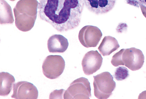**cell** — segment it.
Here are the masks:
<instances>
[{
    "label": "cell",
    "mask_w": 146,
    "mask_h": 99,
    "mask_svg": "<svg viewBox=\"0 0 146 99\" xmlns=\"http://www.w3.org/2000/svg\"><path fill=\"white\" fill-rule=\"evenodd\" d=\"M84 0H40L38 17L60 32L77 28L81 21Z\"/></svg>",
    "instance_id": "cell-1"
},
{
    "label": "cell",
    "mask_w": 146,
    "mask_h": 99,
    "mask_svg": "<svg viewBox=\"0 0 146 99\" xmlns=\"http://www.w3.org/2000/svg\"><path fill=\"white\" fill-rule=\"evenodd\" d=\"M37 0H20L13 9L16 27L22 31L27 32L34 26L37 17Z\"/></svg>",
    "instance_id": "cell-2"
},
{
    "label": "cell",
    "mask_w": 146,
    "mask_h": 99,
    "mask_svg": "<svg viewBox=\"0 0 146 99\" xmlns=\"http://www.w3.org/2000/svg\"><path fill=\"white\" fill-rule=\"evenodd\" d=\"M145 62V56L141 50L135 48L122 49L114 54L111 63L114 67L125 66L132 71L140 69Z\"/></svg>",
    "instance_id": "cell-3"
},
{
    "label": "cell",
    "mask_w": 146,
    "mask_h": 99,
    "mask_svg": "<svg viewBox=\"0 0 146 99\" xmlns=\"http://www.w3.org/2000/svg\"><path fill=\"white\" fill-rule=\"evenodd\" d=\"M94 95L98 99H107L113 94L116 87L113 77L109 72L106 71L94 76Z\"/></svg>",
    "instance_id": "cell-4"
},
{
    "label": "cell",
    "mask_w": 146,
    "mask_h": 99,
    "mask_svg": "<svg viewBox=\"0 0 146 99\" xmlns=\"http://www.w3.org/2000/svg\"><path fill=\"white\" fill-rule=\"evenodd\" d=\"M91 97L90 83L88 79L84 77L73 81L64 95V99H89Z\"/></svg>",
    "instance_id": "cell-5"
},
{
    "label": "cell",
    "mask_w": 146,
    "mask_h": 99,
    "mask_svg": "<svg viewBox=\"0 0 146 99\" xmlns=\"http://www.w3.org/2000/svg\"><path fill=\"white\" fill-rule=\"evenodd\" d=\"M65 62L63 58L58 55H50L46 58L42 66V72L46 78L55 79L63 73Z\"/></svg>",
    "instance_id": "cell-6"
},
{
    "label": "cell",
    "mask_w": 146,
    "mask_h": 99,
    "mask_svg": "<svg viewBox=\"0 0 146 99\" xmlns=\"http://www.w3.org/2000/svg\"><path fill=\"white\" fill-rule=\"evenodd\" d=\"M102 37V32L98 27L87 25L80 30L78 39L82 45L86 48L96 47Z\"/></svg>",
    "instance_id": "cell-7"
},
{
    "label": "cell",
    "mask_w": 146,
    "mask_h": 99,
    "mask_svg": "<svg viewBox=\"0 0 146 99\" xmlns=\"http://www.w3.org/2000/svg\"><path fill=\"white\" fill-rule=\"evenodd\" d=\"M103 60V58L98 51L91 50L87 52L82 62L84 74L89 76L96 72L101 68Z\"/></svg>",
    "instance_id": "cell-8"
},
{
    "label": "cell",
    "mask_w": 146,
    "mask_h": 99,
    "mask_svg": "<svg viewBox=\"0 0 146 99\" xmlns=\"http://www.w3.org/2000/svg\"><path fill=\"white\" fill-rule=\"evenodd\" d=\"M38 97L37 88L33 83L26 81H19L13 86L11 98L16 99H36Z\"/></svg>",
    "instance_id": "cell-9"
},
{
    "label": "cell",
    "mask_w": 146,
    "mask_h": 99,
    "mask_svg": "<svg viewBox=\"0 0 146 99\" xmlns=\"http://www.w3.org/2000/svg\"><path fill=\"white\" fill-rule=\"evenodd\" d=\"M87 9L93 13H107L113 9L116 0H84Z\"/></svg>",
    "instance_id": "cell-10"
},
{
    "label": "cell",
    "mask_w": 146,
    "mask_h": 99,
    "mask_svg": "<svg viewBox=\"0 0 146 99\" xmlns=\"http://www.w3.org/2000/svg\"><path fill=\"white\" fill-rule=\"evenodd\" d=\"M68 40L62 35L54 34L47 41V48L50 53H63L68 49Z\"/></svg>",
    "instance_id": "cell-11"
},
{
    "label": "cell",
    "mask_w": 146,
    "mask_h": 99,
    "mask_svg": "<svg viewBox=\"0 0 146 99\" xmlns=\"http://www.w3.org/2000/svg\"><path fill=\"white\" fill-rule=\"evenodd\" d=\"M119 48L118 41L111 36H106L98 48L103 56H108Z\"/></svg>",
    "instance_id": "cell-12"
},
{
    "label": "cell",
    "mask_w": 146,
    "mask_h": 99,
    "mask_svg": "<svg viewBox=\"0 0 146 99\" xmlns=\"http://www.w3.org/2000/svg\"><path fill=\"white\" fill-rule=\"evenodd\" d=\"M0 95L8 96L15 83L14 77L8 72H1L0 73Z\"/></svg>",
    "instance_id": "cell-13"
},
{
    "label": "cell",
    "mask_w": 146,
    "mask_h": 99,
    "mask_svg": "<svg viewBox=\"0 0 146 99\" xmlns=\"http://www.w3.org/2000/svg\"><path fill=\"white\" fill-rule=\"evenodd\" d=\"M0 23L1 24H12L14 22L11 6L5 0H1Z\"/></svg>",
    "instance_id": "cell-14"
},
{
    "label": "cell",
    "mask_w": 146,
    "mask_h": 99,
    "mask_svg": "<svg viewBox=\"0 0 146 99\" xmlns=\"http://www.w3.org/2000/svg\"><path fill=\"white\" fill-rule=\"evenodd\" d=\"M129 76L128 69L123 66L119 67L115 69L113 74L114 78L117 81H122L127 79Z\"/></svg>",
    "instance_id": "cell-15"
},
{
    "label": "cell",
    "mask_w": 146,
    "mask_h": 99,
    "mask_svg": "<svg viewBox=\"0 0 146 99\" xmlns=\"http://www.w3.org/2000/svg\"><path fill=\"white\" fill-rule=\"evenodd\" d=\"M65 90L64 89L57 90H56L52 92L50 95V99H63L64 98V95Z\"/></svg>",
    "instance_id": "cell-16"
},
{
    "label": "cell",
    "mask_w": 146,
    "mask_h": 99,
    "mask_svg": "<svg viewBox=\"0 0 146 99\" xmlns=\"http://www.w3.org/2000/svg\"><path fill=\"white\" fill-rule=\"evenodd\" d=\"M127 4L139 8V5L141 4L146 7V0H126Z\"/></svg>",
    "instance_id": "cell-17"
},
{
    "label": "cell",
    "mask_w": 146,
    "mask_h": 99,
    "mask_svg": "<svg viewBox=\"0 0 146 99\" xmlns=\"http://www.w3.org/2000/svg\"><path fill=\"white\" fill-rule=\"evenodd\" d=\"M139 7L141 8V11L143 15L146 18V7L141 4L139 5Z\"/></svg>",
    "instance_id": "cell-18"
},
{
    "label": "cell",
    "mask_w": 146,
    "mask_h": 99,
    "mask_svg": "<svg viewBox=\"0 0 146 99\" xmlns=\"http://www.w3.org/2000/svg\"><path fill=\"white\" fill-rule=\"evenodd\" d=\"M146 98V91L143 92L139 95L138 99H144Z\"/></svg>",
    "instance_id": "cell-19"
},
{
    "label": "cell",
    "mask_w": 146,
    "mask_h": 99,
    "mask_svg": "<svg viewBox=\"0 0 146 99\" xmlns=\"http://www.w3.org/2000/svg\"><path fill=\"white\" fill-rule=\"evenodd\" d=\"M10 1H15V0H10Z\"/></svg>",
    "instance_id": "cell-20"
}]
</instances>
